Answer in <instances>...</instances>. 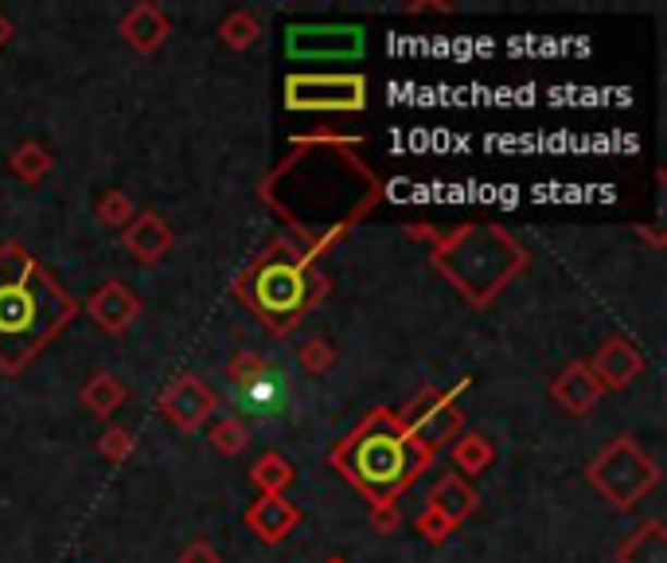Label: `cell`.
Here are the masks:
<instances>
[{"mask_svg": "<svg viewBox=\"0 0 667 563\" xmlns=\"http://www.w3.org/2000/svg\"><path fill=\"white\" fill-rule=\"evenodd\" d=\"M239 407L251 419H278L289 411V380L278 368H258V372L239 380Z\"/></svg>", "mask_w": 667, "mask_h": 563, "instance_id": "cell-1", "label": "cell"}, {"mask_svg": "<svg viewBox=\"0 0 667 563\" xmlns=\"http://www.w3.org/2000/svg\"><path fill=\"white\" fill-rule=\"evenodd\" d=\"M363 474H375V478H395L402 469V451L399 442H383V439H371L367 446H363V458H360Z\"/></svg>", "mask_w": 667, "mask_h": 563, "instance_id": "cell-2", "label": "cell"}]
</instances>
